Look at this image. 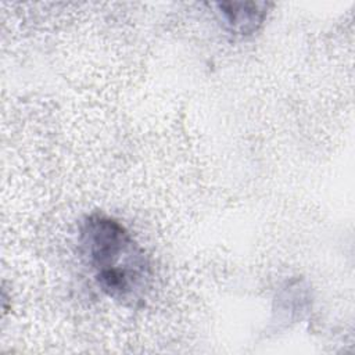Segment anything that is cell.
I'll return each instance as SVG.
<instances>
[{
    "label": "cell",
    "instance_id": "1",
    "mask_svg": "<svg viewBox=\"0 0 355 355\" xmlns=\"http://www.w3.org/2000/svg\"><path fill=\"white\" fill-rule=\"evenodd\" d=\"M80 247L97 286L111 300L135 306L151 283V265L144 248L116 219L94 214L80 226Z\"/></svg>",
    "mask_w": 355,
    "mask_h": 355
},
{
    "label": "cell",
    "instance_id": "2",
    "mask_svg": "<svg viewBox=\"0 0 355 355\" xmlns=\"http://www.w3.org/2000/svg\"><path fill=\"white\" fill-rule=\"evenodd\" d=\"M265 3H219L218 8L232 32L250 35L255 32L266 15Z\"/></svg>",
    "mask_w": 355,
    "mask_h": 355
}]
</instances>
